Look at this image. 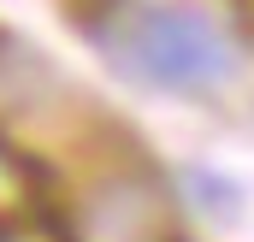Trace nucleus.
<instances>
[{
    "instance_id": "f257e3e1",
    "label": "nucleus",
    "mask_w": 254,
    "mask_h": 242,
    "mask_svg": "<svg viewBox=\"0 0 254 242\" xmlns=\"http://www.w3.org/2000/svg\"><path fill=\"white\" fill-rule=\"evenodd\" d=\"M89 42L107 54L113 71H125L148 89L172 95H207L225 89L243 65L237 36L201 12V6H172V0H107L83 12Z\"/></svg>"
}]
</instances>
